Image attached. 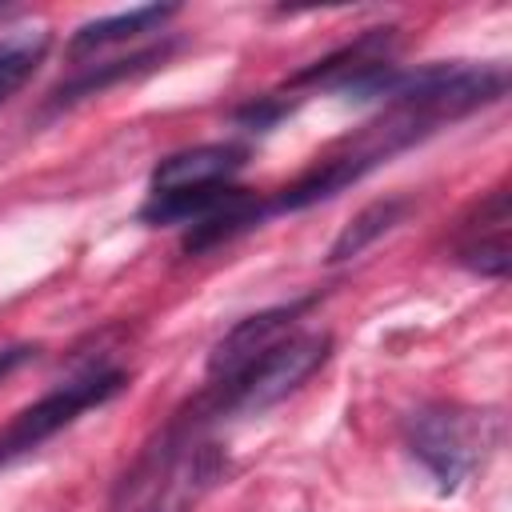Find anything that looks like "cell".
<instances>
[{"mask_svg": "<svg viewBox=\"0 0 512 512\" xmlns=\"http://www.w3.org/2000/svg\"><path fill=\"white\" fill-rule=\"evenodd\" d=\"M332 336L328 332H300L276 340L264 356L232 372L228 380H216L212 412H264L288 392H296L324 360H328Z\"/></svg>", "mask_w": 512, "mask_h": 512, "instance_id": "cell-1", "label": "cell"}, {"mask_svg": "<svg viewBox=\"0 0 512 512\" xmlns=\"http://www.w3.org/2000/svg\"><path fill=\"white\" fill-rule=\"evenodd\" d=\"M500 424L488 412H468V408H420L408 420V448L412 456L436 476L444 492H452L496 444Z\"/></svg>", "mask_w": 512, "mask_h": 512, "instance_id": "cell-2", "label": "cell"}, {"mask_svg": "<svg viewBox=\"0 0 512 512\" xmlns=\"http://www.w3.org/2000/svg\"><path fill=\"white\" fill-rule=\"evenodd\" d=\"M124 388V372H92L84 380H72L56 392H48L44 400L28 404L24 412L12 416V424L0 432V468L12 464L16 456L40 448L48 436H56L60 428H68L80 412L112 400L116 392Z\"/></svg>", "mask_w": 512, "mask_h": 512, "instance_id": "cell-3", "label": "cell"}, {"mask_svg": "<svg viewBox=\"0 0 512 512\" xmlns=\"http://www.w3.org/2000/svg\"><path fill=\"white\" fill-rule=\"evenodd\" d=\"M308 304H312V300H292V304H276V308H264V312H256V316H244V320L212 348L208 372H212L216 380H228L232 372H240V368L252 364L256 356H264L276 340L288 336L292 320H296Z\"/></svg>", "mask_w": 512, "mask_h": 512, "instance_id": "cell-4", "label": "cell"}, {"mask_svg": "<svg viewBox=\"0 0 512 512\" xmlns=\"http://www.w3.org/2000/svg\"><path fill=\"white\" fill-rule=\"evenodd\" d=\"M240 144H200L188 152H172L152 172V192H188L208 184H228V176L244 164Z\"/></svg>", "mask_w": 512, "mask_h": 512, "instance_id": "cell-5", "label": "cell"}, {"mask_svg": "<svg viewBox=\"0 0 512 512\" xmlns=\"http://www.w3.org/2000/svg\"><path fill=\"white\" fill-rule=\"evenodd\" d=\"M244 196V188L232 184H208V188H188V192H152V200L140 208V220L148 224H200L204 216L220 212Z\"/></svg>", "mask_w": 512, "mask_h": 512, "instance_id": "cell-6", "label": "cell"}, {"mask_svg": "<svg viewBox=\"0 0 512 512\" xmlns=\"http://www.w3.org/2000/svg\"><path fill=\"white\" fill-rule=\"evenodd\" d=\"M168 16H176L172 4H144V8H132V12H116V16H104V20L84 24L72 36L68 48H72V56H80V52H92V48H104V44H116V40H128V36H140V32H152Z\"/></svg>", "mask_w": 512, "mask_h": 512, "instance_id": "cell-7", "label": "cell"}, {"mask_svg": "<svg viewBox=\"0 0 512 512\" xmlns=\"http://www.w3.org/2000/svg\"><path fill=\"white\" fill-rule=\"evenodd\" d=\"M400 216H404V200H396V196L368 204V208H364V212H356V216L348 220V228L336 236V244H332L328 260L336 264V260H352V256H360V252H364L376 236H384Z\"/></svg>", "mask_w": 512, "mask_h": 512, "instance_id": "cell-8", "label": "cell"}, {"mask_svg": "<svg viewBox=\"0 0 512 512\" xmlns=\"http://www.w3.org/2000/svg\"><path fill=\"white\" fill-rule=\"evenodd\" d=\"M260 220V208L252 204V196H236L232 204H224L220 212L204 216L200 224H192V232L184 236V252H204V248H216L220 240H232L236 232L252 228Z\"/></svg>", "mask_w": 512, "mask_h": 512, "instance_id": "cell-9", "label": "cell"}, {"mask_svg": "<svg viewBox=\"0 0 512 512\" xmlns=\"http://www.w3.org/2000/svg\"><path fill=\"white\" fill-rule=\"evenodd\" d=\"M164 56H168V48H148V52H136V56H128V60H108V64H100V68H92V72H84V76L60 84L52 96H56V104H72V100H80V96L104 92L108 84H116V80H124V76H136V72L152 68V64L164 60Z\"/></svg>", "mask_w": 512, "mask_h": 512, "instance_id": "cell-10", "label": "cell"}, {"mask_svg": "<svg viewBox=\"0 0 512 512\" xmlns=\"http://www.w3.org/2000/svg\"><path fill=\"white\" fill-rule=\"evenodd\" d=\"M44 48H48L44 32H16V36L0 40V100H8L12 92L24 88V80L40 64Z\"/></svg>", "mask_w": 512, "mask_h": 512, "instance_id": "cell-11", "label": "cell"}, {"mask_svg": "<svg viewBox=\"0 0 512 512\" xmlns=\"http://www.w3.org/2000/svg\"><path fill=\"white\" fill-rule=\"evenodd\" d=\"M460 260L480 276H504L508 272V236L496 232L492 240H472L460 248Z\"/></svg>", "mask_w": 512, "mask_h": 512, "instance_id": "cell-12", "label": "cell"}, {"mask_svg": "<svg viewBox=\"0 0 512 512\" xmlns=\"http://www.w3.org/2000/svg\"><path fill=\"white\" fill-rule=\"evenodd\" d=\"M28 356H32V348H12L8 356H0V372H8L16 360H28Z\"/></svg>", "mask_w": 512, "mask_h": 512, "instance_id": "cell-13", "label": "cell"}, {"mask_svg": "<svg viewBox=\"0 0 512 512\" xmlns=\"http://www.w3.org/2000/svg\"><path fill=\"white\" fill-rule=\"evenodd\" d=\"M152 512H180V508H152Z\"/></svg>", "mask_w": 512, "mask_h": 512, "instance_id": "cell-14", "label": "cell"}]
</instances>
